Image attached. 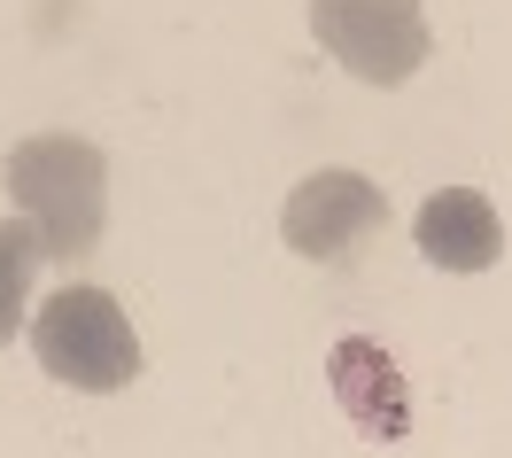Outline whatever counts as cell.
Wrapping results in <instances>:
<instances>
[{
  "label": "cell",
  "instance_id": "obj_1",
  "mask_svg": "<svg viewBox=\"0 0 512 458\" xmlns=\"http://www.w3.org/2000/svg\"><path fill=\"white\" fill-rule=\"evenodd\" d=\"M8 202L24 210V226L39 233V249L47 257H94L101 233H109V156H101L94 140H78V132H32V140H16L8 148Z\"/></svg>",
  "mask_w": 512,
  "mask_h": 458
},
{
  "label": "cell",
  "instance_id": "obj_2",
  "mask_svg": "<svg viewBox=\"0 0 512 458\" xmlns=\"http://www.w3.org/2000/svg\"><path fill=\"white\" fill-rule=\"evenodd\" d=\"M32 358L47 365V381L63 389H86V396H109L140 373V334H132L125 303L109 288H63L47 295V311L32 319Z\"/></svg>",
  "mask_w": 512,
  "mask_h": 458
},
{
  "label": "cell",
  "instance_id": "obj_3",
  "mask_svg": "<svg viewBox=\"0 0 512 458\" xmlns=\"http://www.w3.org/2000/svg\"><path fill=\"white\" fill-rule=\"evenodd\" d=\"M311 32L365 86H404L435 47L419 0H311Z\"/></svg>",
  "mask_w": 512,
  "mask_h": 458
},
{
  "label": "cell",
  "instance_id": "obj_4",
  "mask_svg": "<svg viewBox=\"0 0 512 458\" xmlns=\"http://www.w3.org/2000/svg\"><path fill=\"white\" fill-rule=\"evenodd\" d=\"M381 218L388 202L365 171H311L280 210V241L311 264H342L365 249V233H381Z\"/></svg>",
  "mask_w": 512,
  "mask_h": 458
},
{
  "label": "cell",
  "instance_id": "obj_5",
  "mask_svg": "<svg viewBox=\"0 0 512 458\" xmlns=\"http://www.w3.org/2000/svg\"><path fill=\"white\" fill-rule=\"evenodd\" d=\"M412 233H419V257L443 264V272H489V264L505 257V226H497L489 195H474V187H443V195H427Z\"/></svg>",
  "mask_w": 512,
  "mask_h": 458
},
{
  "label": "cell",
  "instance_id": "obj_6",
  "mask_svg": "<svg viewBox=\"0 0 512 458\" xmlns=\"http://www.w3.org/2000/svg\"><path fill=\"white\" fill-rule=\"evenodd\" d=\"M334 389H342V404H350L357 435H373V443H388V435L412 427V404H404L396 365H388V350L365 342V334H350V342L334 350Z\"/></svg>",
  "mask_w": 512,
  "mask_h": 458
},
{
  "label": "cell",
  "instance_id": "obj_7",
  "mask_svg": "<svg viewBox=\"0 0 512 458\" xmlns=\"http://www.w3.org/2000/svg\"><path fill=\"white\" fill-rule=\"evenodd\" d=\"M39 233L24 218H0V350L24 334V295H32V272H39Z\"/></svg>",
  "mask_w": 512,
  "mask_h": 458
}]
</instances>
